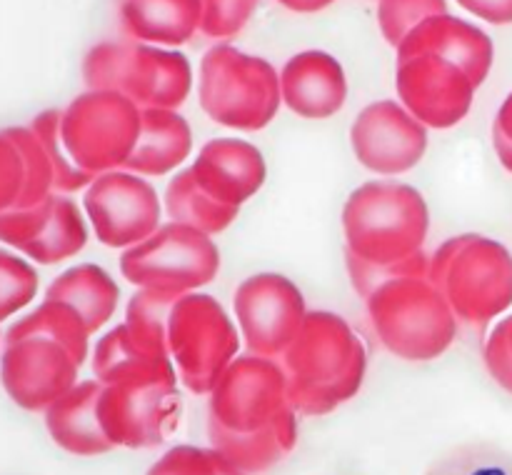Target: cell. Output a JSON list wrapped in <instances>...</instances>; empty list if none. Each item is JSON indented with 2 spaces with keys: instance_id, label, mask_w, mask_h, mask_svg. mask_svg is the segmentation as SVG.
I'll return each instance as SVG.
<instances>
[{
  "instance_id": "5b68a950",
  "label": "cell",
  "mask_w": 512,
  "mask_h": 475,
  "mask_svg": "<svg viewBox=\"0 0 512 475\" xmlns=\"http://www.w3.org/2000/svg\"><path fill=\"white\" fill-rule=\"evenodd\" d=\"M430 280L460 323L485 328L512 305V253L488 235H455L430 258Z\"/></svg>"
},
{
  "instance_id": "836d02e7",
  "label": "cell",
  "mask_w": 512,
  "mask_h": 475,
  "mask_svg": "<svg viewBox=\"0 0 512 475\" xmlns=\"http://www.w3.org/2000/svg\"><path fill=\"white\" fill-rule=\"evenodd\" d=\"M260 0H200V33L213 40H230L250 23Z\"/></svg>"
},
{
  "instance_id": "9c48e42d",
  "label": "cell",
  "mask_w": 512,
  "mask_h": 475,
  "mask_svg": "<svg viewBox=\"0 0 512 475\" xmlns=\"http://www.w3.org/2000/svg\"><path fill=\"white\" fill-rule=\"evenodd\" d=\"M240 330L208 293H185L168 320V348L178 378L190 393L210 395L220 375L238 358Z\"/></svg>"
},
{
  "instance_id": "8992f818",
  "label": "cell",
  "mask_w": 512,
  "mask_h": 475,
  "mask_svg": "<svg viewBox=\"0 0 512 475\" xmlns=\"http://www.w3.org/2000/svg\"><path fill=\"white\" fill-rule=\"evenodd\" d=\"M83 80L93 90L125 95L140 110H178L193 90V68L178 50L140 40H105L85 55Z\"/></svg>"
},
{
  "instance_id": "277c9868",
  "label": "cell",
  "mask_w": 512,
  "mask_h": 475,
  "mask_svg": "<svg viewBox=\"0 0 512 475\" xmlns=\"http://www.w3.org/2000/svg\"><path fill=\"white\" fill-rule=\"evenodd\" d=\"M365 308L380 345L395 358L428 363L453 345L458 323L430 270H405L380 280Z\"/></svg>"
},
{
  "instance_id": "e0dca14e",
  "label": "cell",
  "mask_w": 512,
  "mask_h": 475,
  "mask_svg": "<svg viewBox=\"0 0 512 475\" xmlns=\"http://www.w3.org/2000/svg\"><path fill=\"white\" fill-rule=\"evenodd\" d=\"M195 190L213 208L238 218L240 208L263 188L268 165L258 145L240 138H213L188 168Z\"/></svg>"
},
{
  "instance_id": "2e32d148",
  "label": "cell",
  "mask_w": 512,
  "mask_h": 475,
  "mask_svg": "<svg viewBox=\"0 0 512 475\" xmlns=\"http://www.w3.org/2000/svg\"><path fill=\"white\" fill-rule=\"evenodd\" d=\"M350 145L363 168L378 175H403L428 150V125L400 100H378L363 108L350 128Z\"/></svg>"
},
{
  "instance_id": "8d00e7d4",
  "label": "cell",
  "mask_w": 512,
  "mask_h": 475,
  "mask_svg": "<svg viewBox=\"0 0 512 475\" xmlns=\"http://www.w3.org/2000/svg\"><path fill=\"white\" fill-rule=\"evenodd\" d=\"M493 148L503 168L512 173V90L503 105L498 108L493 120Z\"/></svg>"
},
{
  "instance_id": "6da1fadb",
  "label": "cell",
  "mask_w": 512,
  "mask_h": 475,
  "mask_svg": "<svg viewBox=\"0 0 512 475\" xmlns=\"http://www.w3.org/2000/svg\"><path fill=\"white\" fill-rule=\"evenodd\" d=\"M210 445L245 473H265L298 445V410L278 358L245 353L228 365L208 403Z\"/></svg>"
},
{
  "instance_id": "5bb4252c",
  "label": "cell",
  "mask_w": 512,
  "mask_h": 475,
  "mask_svg": "<svg viewBox=\"0 0 512 475\" xmlns=\"http://www.w3.org/2000/svg\"><path fill=\"white\" fill-rule=\"evenodd\" d=\"M233 310L248 353L265 358H280L308 315L303 290L280 273L245 278L235 288Z\"/></svg>"
},
{
  "instance_id": "52a82bcc",
  "label": "cell",
  "mask_w": 512,
  "mask_h": 475,
  "mask_svg": "<svg viewBox=\"0 0 512 475\" xmlns=\"http://www.w3.org/2000/svg\"><path fill=\"white\" fill-rule=\"evenodd\" d=\"M198 100L218 125L255 133L268 128L283 105L280 75L265 58L218 43L200 60Z\"/></svg>"
},
{
  "instance_id": "4fadbf2b",
  "label": "cell",
  "mask_w": 512,
  "mask_h": 475,
  "mask_svg": "<svg viewBox=\"0 0 512 475\" xmlns=\"http://www.w3.org/2000/svg\"><path fill=\"white\" fill-rule=\"evenodd\" d=\"M83 360L50 335L30 333L5 340L0 355V383L18 408L48 410L78 383Z\"/></svg>"
},
{
  "instance_id": "44dd1931",
  "label": "cell",
  "mask_w": 512,
  "mask_h": 475,
  "mask_svg": "<svg viewBox=\"0 0 512 475\" xmlns=\"http://www.w3.org/2000/svg\"><path fill=\"white\" fill-rule=\"evenodd\" d=\"M193 150L190 123L175 108H145L140 138L125 170L158 178L178 170Z\"/></svg>"
},
{
  "instance_id": "d6986e66",
  "label": "cell",
  "mask_w": 512,
  "mask_h": 475,
  "mask_svg": "<svg viewBox=\"0 0 512 475\" xmlns=\"http://www.w3.org/2000/svg\"><path fill=\"white\" fill-rule=\"evenodd\" d=\"M395 50H433V53L445 55V58L463 65L478 88L488 80L495 58L490 35L480 30L478 25L455 18L450 13L430 15L418 28L410 30L408 38Z\"/></svg>"
},
{
  "instance_id": "1f68e13d",
  "label": "cell",
  "mask_w": 512,
  "mask_h": 475,
  "mask_svg": "<svg viewBox=\"0 0 512 475\" xmlns=\"http://www.w3.org/2000/svg\"><path fill=\"white\" fill-rule=\"evenodd\" d=\"M440 13H448V0H378L380 33L393 48H398L423 20Z\"/></svg>"
},
{
  "instance_id": "ac0fdd59",
  "label": "cell",
  "mask_w": 512,
  "mask_h": 475,
  "mask_svg": "<svg viewBox=\"0 0 512 475\" xmlns=\"http://www.w3.org/2000/svg\"><path fill=\"white\" fill-rule=\"evenodd\" d=\"M283 105L308 120H325L340 113L348 100V78L335 55L303 50L280 70Z\"/></svg>"
},
{
  "instance_id": "e575fe53",
  "label": "cell",
  "mask_w": 512,
  "mask_h": 475,
  "mask_svg": "<svg viewBox=\"0 0 512 475\" xmlns=\"http://www.w3.org/2000/svg\"><path fill=\"white\" fill-rule=\"evenodd\" d=\"M25 183H28V168H25L23 150L10 138L8 130H0V213L18 208Z\"/></svg>"
},
{
  "instance_id": "9a60e30c",
  "label": "cell",
  "mask_w": 512,
  "mask_h": 475,
  "mask_svg": "<svg viewBox=\"0 0 512 475\" xmlns=\"http://www.w3.org/2000/svg\"><path fill=\"white\" fill-rule=\"evenodd\" d=\"M83 208L95 238L108 248H133L163 225L158 190L125 168L100 173L85 188Z\"/></svg>"
},
{
  "instance_id": "d6a6232c",
  "label": "cell",
  "mask_w": 512,
  "mask_h": 475,
  "mask_svg": "<svg viewBox=\"0 0 512 475\" xmlns=\"http://www.w3.org/2000/svg\"><path fill=\"white\" fill-rule=\"evenodd\" d=\"M38 293V273L20 255L0 250V320L23 310Z\"/></svg>"
},
{
  "instance_id": "30bf717a",
  "label": "cell",
  "mask_w": 512,
  "mask_h": 475,
  "mask_svg": "<svg viewBox=\"0 0 512 475\" xmlns=\"http://www.w3.org/2000/svg\"><path fill=\"white\" fill-rule=\"evenodd\" d=\"M120 273L135 288L185 295L218 278L220 250L213 235L170 220L138 245L123 250Z\"/></svg>"
},
{
  "instance_id": "603a6c76",
  "label": "cell",
  "mask_w": 512,
  "mask_h": 475,
  "mask_svg": "<svg viewBox=\"0 0 512 475\" xmlns=\"http://www.w3.org/2000/svg\"><path fill=\"white\" fill-rule=\"evenodd\" d=\"M45 298L73 305L90 333H98L118 308L120 288L113 275L95 263H80L60 273L50 283Z\"/></svg>"
},
{
  "instance_id": "ba28073f",
  "label": "cell",
  "mask_w": 512,
  "mask_h": 475,
  "mask_svg": "<svg viewBox=\"0 0 512 475\" xmlns=\"http://www.w3.org/2000/svg\"><path fill=\"white\" fill-rule=\"evenodd\" d=\"M143 110L115 90L88 88L60 110V140L68 158L95 175L125 168L140 138Z\"/></svg>"
},
{
  "instance_id": "7c38bea8",
  "label": "cell",
  "mask_w": 512,
  "mask_h": 475,
  "mask_svg": "<svg viewBox=\"0 0 512 475\" xmlns=\"http://www.w3.org/2000/svg\"><path fill=\"white\" fill-rule=\"evenodd\" d=\"M398 98L423 125L455 128L470 113L478 85L463 65L433 50H398Z\"/></svg>"
},
{
  "instance_id": "d4e9b609",
  "label": "cell",
  "mask_w": 512,
  "mask_h": 475,
  "mask_svg": "<svg viewBox=\"0 0 512 475\" xmlns=\"http://www.w3.org/2000/svg\"><path fill=\"white\" fill-rule=\"evenodd\" d=\"M85 243H88V225H85L83 213L73 200L55 193V205L48 223L40 230L38 238L23 250V255H28L35 263L55 265L75 258L85 248Z\"/></svg>"
},
{
  "instance_id": "f35d334b",
  "label": "cell",
  "mask_w": 512,
  "mask_h": 475,
  "mask_svg": "<svg viewBox=\"0 0 512 475\" xmlns=\"http://www.w3.org/2000/svg\"><path fill=\"white\" fill-rule=\"evenodd\" d=\"M283 8L295 10V13H318V10L328 8L335 0H278Z\"/></svg>"
},
{
  "instance_id": "3957f363",
  "label": "cell",
  "mask_w": 512,
  "mask_h": 475,
  "mask_svg": "<svg viewBox=\"0 0 512 475\" xmlns=\"http://www.w3.org/2000/svg\"><path fill=\"white\" fill-rule=\"evenodd\" d=\"M288 398L298 415H328L353 400L368 373V350L353 325L330 310H308L280 355Z\"/></svg>"
},
{
  "instance_id": "ab89813d",
  "label": "cell",
  "mask_w": 512,
  "mask_h": 475,
  "mask_svg": "<svg viewBox=\"0 0 512 475\" xmlns=\"http://www.w3.org/2000/svg\"><path fill=\"white\" fill-rule=\"evenodd\" d=\"M0 323H3V320H0ZM0 338H3V333H0Z\"/></svg>"
},
{
  "instance_id": "d590c367",
  "label": "cell",
  "mask_w": 512,
  "mask_h": 475,
  "mask_svg": "<svg viewBox=\"0 0 512 475\" xmlns=\"http://www.w3.org/2000/svg\"><path fill=\"white\" fill-rule=\"evenodd\" d=\"M485 368L493 375L495 383L503 390L512 393V315L500 320L493 330H490L488 340L483 348Z\"/></svg>"
},
{
  "instance_id": "8fae6325",
  "label": "cell",
  "mask_w": 512,
  "mask_h": 475,
  "mask_svg": "<svg viewBox=\"0 0 512 475\" xmlns=\"http://www.w3.org/2000/svg\"><path fill=\"white\" fill-rule=\"evenodd\" d=\"M98 415L113 448H155L178 428V380L130 378L103 383Z\"/></svg>"
},
{
  "instance_id": "484cf974",
  "label": "cell",
  "mask_w": 512,
  "mask_h": 475,
  "mask_svg": "<svg viewBox=\"0 0 512 475\" xmlns=\"http://www.w3.org/2000/svg\"><path fill=\"white\" fill-rule=\"evenodd\" d=\"M30 333H40V335H50V338L60 340L63 345H68L78 360L88 358V340H90V330L85 325V320L80 318L78 310L73 305L63 303V300H50L45 298L33 313H28L25 318H20L18 323H13L5 333V340L10 338H20V335H30Z\"/></svg>"
},
{
  "instance_id": "f1b7e54d",
  "label": "cell",
  "mask_w": 512,
  "mask_h": 475,
  "mask_svg": "<svg viewBox=\"0 0 512 475\" xmlns=\"http://www.w3.org/2000/svg\"><path fill=\"white\" fill-rule=\"evenodd\" d=\"M30 128L35 130V135L43 143L45 153H48L50 163L55 170V193H75V190H85L95 180V175L80 170L73 160L68 158L63 148V140H60V110L50 108L43 110L33 118Z\"/></svg>"
},
{
  "instance_id": "4316f807",
  "label": "cell",
  "mask_w": 512,
  "mask_h": 475,
  "mask_svg": "<svg viewBox=\"0 0 512 475\" xmlns=\"http://www.w3.org/2000/svg\"><path fill=\"white\" fill-rule=\"evenodd\" d=\"M180 295L160 293V290L138 288L125 308L123 328L128 338L143 350L158 355H170L168 348V320L175 300Z\"/></svg>"
},
{
  "instance_id": "4dcf8cb0",
  "label": "cell",
  "mask_w": 512,
  "mask_h": 475,
  "mask_svg": "<svg viewBox=\"0 0 512 475\" xmlns=\"http://www.w3.org/2000/svg\"><path fill=\"white\" fill-rule=\"evenodd\" d=\"M145 475H248L218 448L200 445H175L150 465Z\"/></svg>"
},
{
  "instance_id": "cb8c5ba5",
  "label": "cell",
  "mask_w": 512,
  "mask_h": 475,
  "mask_svg": "<svg viewBox=\"0 0 512 475\" xmlns=\"http://www.w3.org/2000/svg\"><path fill=\"white\" fill-rule=\"evenodd\" d=\"M93 373L100 383L130 378L178 380V370L170 355H158L135 345L123 323L110 328L93 350Z\"/></svg>"
},
{
  "instance_id": "83f0119b",
  "label": "cell",
  "mask_w": 512,
  "mask_h": 475,
  "mask_svg": "<svg viewBox=\"0 0 512 475\" xmlns=\"http://www.w3.org/2000/svg\"><path fill=\"white\" fill-rule=\"evenodd\" d=\"M165 210H168L170 220L175 223H188L193 228L203 230L208 235L223 233L225 228H230L235 218H230L223 210L213 208L203 195L195 190L193 180H190L188 168L178 170L173 175V180L165 188Z\"/></svg>"
},
{
  "instance_id": "7402d4cb",
  "label": "cell",
  "mask_w": 512,
  "mask_h": 475,
  "mask_svg": "<svg viewBox=\"0 0 512 475\" xmlns=\"http://www.w3.org/2000/svg\"><path fill=\"white\" fill-rule=\"evenodd\" d=\"M200 0H120V23L133 40L150 45H183L200 30Z\"/></svg>"
},
{
  "instance_id": "74e56055",
  "label": "cell",
  "mask_w": 512,
  "mask_h": 475,
  "mask_svg": "<svg viewBox=\"0 0 512 475\" xmlns=\"http://www.w3.org/2000/svg\"><path fill=\"white\" fill-rule=\"evenodd\" d=\"M458 5L493 25L512 23V0H458Z\"/></svg>"
},
{
  "instance_id": "ffe728a7",
  "label": "cell",
  "mask_w": 512,
  "mask_h": 475,
  "mask_svg": "<svg viewBox=\"0 0 512 475\" xmlns=\"http://www.w3.org/2000/svg\"><path fill=\"white\" fill-rule=\"evenodd\" d=\"M103 383L98 378L75 383L45 410V428L58 448L70 455H103L113 450L98 415V400Z\"/></svg>"
},
{
  "instance_id": "f546056e",
  "label": "cell",
  "mask_w": 512,
  "mask_h": 475,
  "mask_svg": "<svg viewBox=\"0 0 512 475\" xmlns=\"http://www.w3.org/2000/svg\"><path fill=\"white\" fill-rule=\"evenodd\" d=\"M425 475H512V453L490 443H465L435 460Z\"/></svg>"
},
{
  "instance_id": "7a4b0ae2",
  "label": "cell",
  "mask_w": 512,
  "mask_h": 475,
  "mask_svg": "<svg viewBox=\"0 0 512 475\" xmlns=\"http://www.w3.org/2000/svg\"><path fill=\"white\" fill-rule=\"evenodd\" d=\"M430 210L423 193L398 180H370L343 208L345 258L355 290L368 295L380 280L405 270H430L423 253Z\"/></svg>"
}]
</instances>
